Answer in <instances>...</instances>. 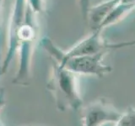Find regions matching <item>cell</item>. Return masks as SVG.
<instances>
[{
	"label": "cell",
	"mask_w": 135,
	"mask_h": 126,
	"mask_svg": "<svg viewBox=\"0 0 135 126\" xmlns=\"http://www.w3.org/2000/svg\"><path fill=\"white\" fill-rule=\"evenodd\" d=\"M37 14L29 7L26 0H15L8 25V47L0 66V77L8 70L15 53L20 55L18 70L13 82L26 85L31 77L34 45L38 35Z\"/></svg>",
	"instance_id": "cell-1"
},
{
	"label": "cell",
	"mask_w": 135,
	"mask_h": 126,
	"mask_svg": "<svg viewBox=\"0 0 135 126\" xmlns=\"http://www.w3.org/2000/svg\"><path fill=\"white\" fill-rule=\"evenodd\" d=\"M46 88L52 93L59 111L63 112L67 109L77 111L81 108L83 102L77 75L54 61Z\"/></svg>",
	"instance_id": "cell-2"
},
{
	"label": "cell",
	"mask_w": 135,
	"mask_h": 126,
	"mask_svg": "<svg viewBox=\"0 0 135 126\" xmlns=\"http://www.w3.org/2000/svg\"><path fill=\"white\" fill-rule=\"evenodd\" d=\"M42 48L51 56L54 62L64 67L74 74L95 76L103 77L105 74L110 73L112 68L103 62L104 56L107 53H99L92 56H82L74 57H64L61 50L48 37L42 38L41 40Z\"/></svg>",
	"instance_id": "cell-3"
},
{
	"label": "cell",
	"mask_w": 135,
	"mask_h": 126,
	"mask_svg": "<svg viewBox=\"0 0 135 126\" xmlns=\"http://www.w3.org/2000/svg\"><path fill=\"white\" fill-rule=\"evenodd\" d=\"M100 30H94L90 35L76 43L69 50H62L64 57H74L82 56H92L99 53H107L109 50L114 49H121L128 46L135 45V40L123 42L112 43L108 42L101 35Z\"/></svg>",
	"instance_id": "cell-4"
},
{
	"label": "cell",
	"mask_w": 135,
	"mask_h": 126,
	"mask_svg": "<svg viewBox=\"0 0 135 126\" xmlns=\"http://www.w3.org/2000/svg\"><path fill=\"white\" fill-rule=\"evenodd\" d=\"M122 114L107 98H100L81 108L83 126H103L105 124H116Z\"/></svg>",
	"instance_id": "cell-5"
},
{
	"label": "cell",
	"mask_w": 135,
	"mask_h": 126,
	"mask_svg": "<svg viewBox=\"0 0 135 126\" xmlns=\"http://www.w3.org/2000/svg\"><path fill=\"white\" fill-rule=\"evenodd\" d=\"M120 2L121 0H107L90 8L87 19L93 31L99 30L100 24Z\"/></svg>",
	"instance_id": "cell-6"
},
{
	"label": "cell",
	"mask_w": 135,
	"mask_h": 126,
	"mask_svg": "<svg viewBox=\"0 0 135 126\" xmlns=\"http://www.w3.org/2000/svg\"><path fill=\"white\" fill-rule=\"evenodd\" d=\"M134 8H135V4L123 3L120 2L113 8V10L110 13L109 15L107 17V19L100 24L99 30L103 31L104 29L110 26V25L119 22L121 19H122V18H124L128 13L133 10Z\"/></svg>",
	"instance_id": "cell-7"
},
{
	"label": "cell",
	"mask_w": 135,
	"mask_h": 126,
	"mask_svg": "<svg viewBox=\"0 0 135 126\" xmlns=\"http://www.w3.org/2000/svg\"><path fill=\"white\" fill-rule=\"evenodd\" d=\"M115 126H135V108L129 107L124 113H122Z\"/></svg>",
	"instance_id": "cell-8"
},
{
	"label": "cell",
	"mask_w": 135,
	"mask_h": 126,
	"mask_svg": "<svg viewBox=\"0 0 135 126\" xmlns=\"http://www.w3.org/2000/svg\"><path fill=\"white\" fill-rule=\"evenodd\" d=\"M29 7L37 15L44 13L46 8V0H26Z\"/></svg>",
	"instance_id": "cell-9"
},
{
	"label": "cell",
	"mask_w": 135,
	"mask_h": 126,
	"mask_svg": "<svg viewBox=\"0 0 135 126\" xmlns=\"http://www.w3.org/2000/svg\"><path fill=\"white\" fill-rule=\"evenodd\" d=\"M80 10H81L82 17L84 20H87L88 12L90 9V0H79Z\"/></svg>",
	"instance_id": "cell-10"
},
{
	"label": "cell",
	"mask_w": 135,
	"mask_h": 126,
	"mask_svg": "<svg viewBox=\"0 0 135 126\" xmlns=\"http://www.w3.org/2000/svg\"><path fill=\"white\" fill-rule=\"evenodd\" d=\"M4 103H5V100H4V91L3 88H0V110L3 107Z\"/></svg>",
	"instance_id": "cell-11"
},
{
	"label": "cell",
	"mask_w": 135,
	"mask_h": 126,
	"mask_svg": "<svg viewBox=\"0 0 135 126\" xmlns=\"http://www.w3.org/2000/svg\"><path fill=\"white\" fill-rule=\"evenodd\" d=\"M121 3H129V4H135V0H121Z\"/></svg>",
	"instance_id": "cell-12"
},
{
	"label": "cell",
	"mask_w": 135,
	"mask_h": 126,
	"mask_svg": "<svg viewBox=\"0 0 135 126\" xmlns=\"http://www.w3.org/2000/svg\"><path fill=\"white\" fill-rule=\"evenodd\" d=\"M3 0H0V14H1V8H2V4H3Z\"/></svg>",
	"instance_id": "cell-13"
},
{
	"label": "cell",
	"mask_w": 135,
	"mask_h": 126,
	"mask_svg": "<svg viewBox=\"0 0 135 126\" xmlns=\"http://www.w3.org/2000/svg\"><path fill=\"white\" fill-rule=\"evenodd\" d=\"M0 126H3V125H2V124H1V123H0Z\"/></svg>",
	"instance_id": "cell-14"
}]
</instances>
